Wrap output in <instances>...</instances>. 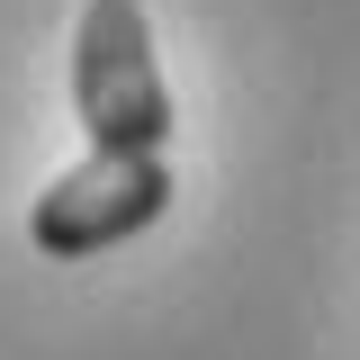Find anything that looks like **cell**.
<instances>
[{"instance_id":"cell-1","label":"cell","mask_w":360,"mask_h":360,"mask_svg":"<svg viewBox=\"0 0 360 360\" xmlns=\"http://www.w3.org/2000/svg\"><path fill=\"white\" fill-rule=\"evenodd\" d=\"M72 117L90 153H162L172 144V90L153 63L144 0H90L72 27Z\"/></svg>"},{"instance_id":"cell-2","label":"cell","mask_w":360,"mask_h":360,"mask_svg":"<svg viewBox=\"0 0 360 360\" xmlns=\"http://www.w3.org/2000/svg\"><path fill=\"white\" fill-rule=\"evenodd\" d=\"M162 207H172V162L162 153H90L54 189H37L27 243H37L45 262H90V252L144 234Z\"/></svg>"}]
</instances>
